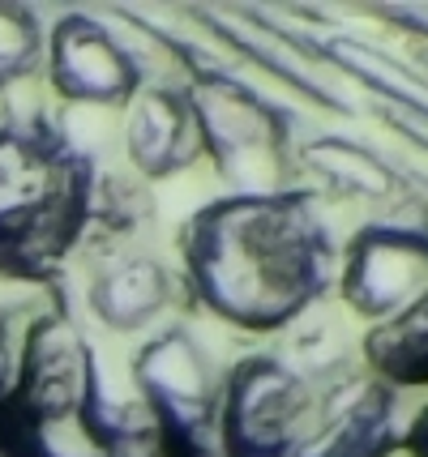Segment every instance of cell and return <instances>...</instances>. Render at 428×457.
<instances>
[{"label":"cell","mask_w":428,"mask_h":457,"mask_svg":"<svg viewBox=\"0 0 428 457\" xmlns=\"http://www.w3.org/2000/svg\"><path fill=\"white\" fill-rule=\"evenodd\" d=\"M394 436V394L382 377H347L317 398L296 457H382Z\"/></svg>","instance_id":"8"},{"label":"cell","mask_w":428,"mask_h":457,"mask_svg":"<svg viewBox=\"0 0 428 457\" xmlns=\"http://www.w3.org/2000/svg\"><path fill=\"white\" fill-rule=\"evenodd\" d=\"M107 193V179L86 167L69 120L43 107H9L0 120V270H43L69 248L86 201Z\"/></svg>","instance_id":"2"},{"label":"cell","mask_w":428,"mask_h":457,"mask_svg":"<svg viewBox=\"0 0 428 457\" xmlns=\"http://www.w3.org/2000/svg\"><path fill=\"white\" fill-rule=\"evenodd\" d=\"M202 137L189 95H176L167 86H146L138 99L129 103L124 116V154L133 171L146 179H164L184 171L197 159Z\"/></svg>","instance_id":"9"},{"label":"cell","mask_w":428,"mask_h":457,"mask_svg":"<svg viewBox=\"0 0 428 457\" xmlns=\"http://www.w3.org/2000/svg\"><path fill=\"white\" fill-rule=\"evenodd\" d=\"M39 21L21 9H0V95H9L39 69Z\"/></svg>","instance_id":"12"},{"label":"cell","mask_w":428,"mask_h":457,"mask_svg":"<svg viewBox=\"0 0 428 457\" xmlns=\"http://www.w3.org/2000/svg\"><path fill=\"white\" fill-rule=\"evenodd\" d=\"M317 411L313 380L279 355H253L223 377L219 453L223 457H296Z\"/></svg>","instance_id":"4"},{"label":"cell","mask_w":428,"mask_h":457,"mask_svg":"<svg viewBox=\"0 0 428 457\" xmlns=\"http://www.w3.org/2000/svg\"><path fill=\"white\" fill-rule=\"evenodd\" d=\"M4 338H13V329H9V317H4V308H0V372L9 368V342Z\"/></svg>","instance_id":"13"},{"label":"cell","mask_w":428,"mask_h":457,"mask_svg":"<svg viewBox=\"0 0 428 457\" xmlns=\"http://www.w3.org/2000/svg\"><path fill=\"white\" fill-rule=\"evenodd\" d=\"M189 278L214 317L248 334L305 317L330 274L326 231L300 197H227L184 236Z\"/></svg>","instance_id":"1"},{"label":"cell","mask_w":428,"mask_h":457,"mask_svg":"<svg viewBox=\"0 0 428 457\" xmlns=\"http://www.w3.org/2000/svg\"><path fill=\"white\" fill-rule=\"evenodd\" d=\"M176 282L159 257L150 253H112L90 278V312L112 334H138L167 312Z\"/></svg>","instance_id":"10"},{"label":"cell","mask_w":428,"mask_h":457,"mask_svg":"<svg viewBox=\"0 0 428 457\" xmlns=\"http://www.w3.org/2000/svg\"><path fill=\"white\" fill-rule=\"evenodd\" d=\"M428 295V239L411 231H365L343 261V299L377 325L411 312Z\"/></svg>","instance_id":"7"},{"label":"cell","mask_w":428,"mask_h":457,"mask_svg":"<svg viewBox=\"0 0 428 457\" xmlns=\"http://www.w3.org/2000/svg\"><path fill=\"white\" fill-rule=\"evenodd\" d=\"M368 359H373V377H390L399 385L428 380V295L403 312L386 320L368 334Z\"/></svg>","instance_id":"11"},{"label":"cell","mask_w":428,"mask_h":457,"mask_svg":"<svg viewBox=\"0 0 428 457\" xmlns=\"http://www.w3.org/2000/svg\"><path fill=\"white\" fill-rule=\"evenodd\" d=\"M47 78L73 107H121L146 90V69L133 39L99 18H64L52 30Z\"/></svg>","instance_id":"6"},{"label":"cell","mask_w":428,"mask_h":457,"mask_svg":"<svg viewBox=\"0 0 428 457\" xmlns=\"http://www.w3.org/2000/svg\"><path fill=\"white\" fill-rule=\"evenodd\" d=\"M202 150L214 159L219 176L236 184V197H270L279 193L283 137L279 116L265 99L240 86L236 73H210L197 90H189Z\"/></svg>","instance_id":"5"},{"label":"cell","mask_w":428,"mask_h":457,"mask_svg":"<svg viewBox=\"0 0 428 457\" xmlns=\"http://www.w3.org/2000/svg\"><path fill=\"white\" fill-rule=\"evenodd\" d=\"M129 377L155 419V432L176 445V457L219 453L223 372L197 329L167 325L164 334L146 338L129 363Z\"/></svg>","instance_id":"3"},{"label":"cell","mask_w":428,"mask_h":457,"mask_svg":"<svg viewBox=\"0 0 428 457\" xmlns=\"http://www.w3.org/2000/svg\"><path fill=\"white\" fill-rule=\"evenodd\" d=\"M420 457H428V428H424V436H420Z\"/></svg>","instance_id":"14"}]
</instances>
